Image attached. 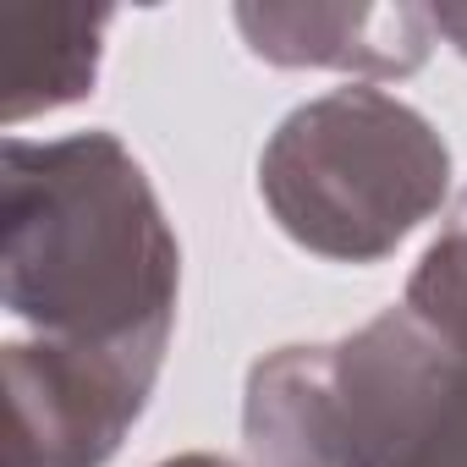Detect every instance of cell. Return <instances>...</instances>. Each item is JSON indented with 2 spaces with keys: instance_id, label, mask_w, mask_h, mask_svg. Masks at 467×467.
Returning a JSON list of instances; mask_svg holds the SVG:
<instances>
[{
  "instance_id": "obj_1",
  "label": "cell",
  "mask_w": 467,
  "mask_h": 467,
  "mask_svg": "<svg viewBox=\"0 0 467 467\" xmlns=\"http://www.w3.org/2000/svg\"><path fill=\"white\" fill-rule=\"evenodd\" d=\"M0 297L50 341L171 347L182 248L143 176L110 132L6 138L0 149Z\"/></svg>"
},
{
  "instance_id": "obj_2",
  "label": "cell",
  "mask_w": 467,
  "mask_h": 467,
  "mask_svg": "<svg viewBox=\"0 0 467 467\" xmlns=\"http://www.w3.org/2000/svg\"><path fill=\"white\" fill-rule=\"evenodd\" d=\"M243 434L259 467H467V358L390 308L341 341L259 358Z\"/></svg>"
},
{
  "instance_id": "obj_3",
  "label": "cell",
  "mask_w": 467,
  "mask_h": 467,
  "mask_svg": "<svg viewBox=\"0 0 467 467\" xmlns=\"http://www.w3.org/2000/svg\"><path fill=\"white\" fill-rule=\"evenodd\" d=\"M259 192L297 248L374 265L445 203L451 154L396 94L336 88L275 127L259 154Z\"/></svg>"
},
{
  "instance_id": "obj_4",
  "label": "cell",
  "mask_w": 467,
  "mask_h": 467,
  "mask_svg": "<svg viewBox=\"0 0 467 467\" xmlns=\"http://www.w3.org/2000/svg\"><path fill=\"white\" fill-rule=\"evenodd\" d=\"M165 352L88 341L6 347V467H105L143 418Z\"/></svg>"
},
{
  "instance_id": "obj_5",
  "label": "cell",
  "mask_w": 467,
  "mask_h": 467,
  "mask_svg": "<svg viewBox=\"0 0 467 467\" xmlns=\"http://www.w3.org/2000/svg\"><path fill=\"white\" fill-rule=\"evenodd\" d=\"M254 56L275 67H330L358 78H407L434 50L423 6H237Z\"/></svg>"
},
{
  "instance_id": "obj_6",
  "label": "cell",
  "mask_w": 467,
  "mask_h": 467,
  "mask_svg": "<svg viewBox=\"0 0 467 467\" xmlns=\"http://www.w3.org/2000/svg\"><path fill=\"white\" fill-rule=\"evenodd\" d=\"M110 6H0V116L6 127L83 99L99 78Z\"/></svg>"
},
{
  "instance_id": "obj_7",
  "label": "cell",
  "mask_w": 467,
  "mask_h": 467,
  "mask_svg": "<svg viewBox=\"0 0 467 467\" xmlns=\"http://www.w3.org/2000/svg\"><path fill=\"white\" fill-rule=\"evenodd\" d=\"M401 308L418 314L445 347H456L467 358V192L456 198L451 220L440 225V237L418 259Z\"/></svg>"
},
{
  "instance_id": "obj_8",
  "label": "cell",
  "mask_w": 467,
  "mask_h": 467,
  "mask_svg": "<svg viewBox=\"0 0 467 467\" xmlns=\"http://www.w3.org/2000/svg\"><path fill=\"white\" fill-rule=\"evenodd\" d=\"M434 28L467 56V6H434Z\"/></svg>"
},
{
  "instance_id": "obj_9",
  "label": "cell",
  "mask_w": 467,
  "mask_h": 467,
  "mask_svg": "<svg viewBox=\"0 0 467 467\" xmlns=\"http://www.w3.org/2000/svg\"><path fill=\"white\" fill-rule=\"evenodd\" d=\"M160 467H237V462H225V456H203V451H192V456H171V462H160Z\"/></svg>"
}]
</instances>
